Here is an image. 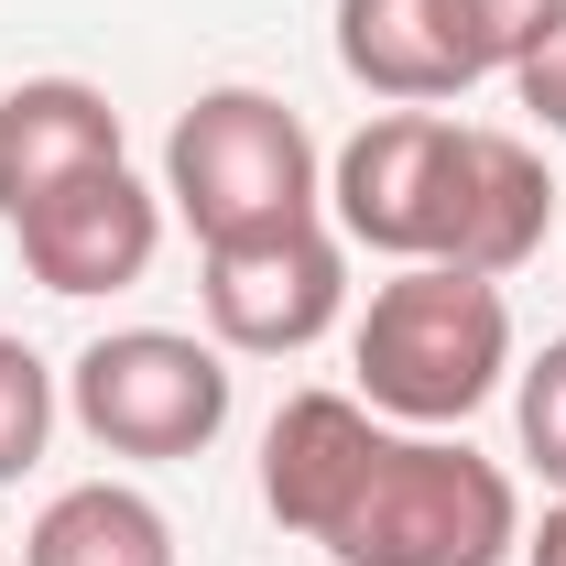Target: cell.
Returning <instances> with one entry per match:
<instances>
[{
	"mask_svg": "<svg viewBox=\"0 0 566 566\" xmlns=\"http://www.w3.org/2000/svg\"><path fill=\"white\" fill-rule=\"evenodd\" d=\"M359 403L415 436H447L512 381V305L491 273H447V262H403V273L370 294L349 338Z\"/></svg>",
	"mask_w": 566,
	"mask_h": 566,
	"instance_id": "obj_1",
	"label": "cell"
},
{
	"mask_svg": "<svg viewBox=\"0 0 566 566\" xmlns=\"http://www.w3.org/2000/svg\"><path fill=\"white\" fill-rule=\"evenodd\" d=\"M316 545L338 566H512L523 556V491L501 458L458 447V436L381 424L359 491L338 501V523Z\"/></svg>",
	"mask_w": 566,
	"mask_h": 566,
	"instance_id": "obj_2",
	"label": "cell"
},
{
	"mask_svg": "<svg viewBox=\"0 0 566 566\" xmlns=\"http://www.w3.org/2000/svg\"><path fill=\"white\" fill-rule=\"evenodd\" d=\"M164 197L197 229V251H229V240L305 229L327 208V164H316V132L273 87H208L164 142Z\"/></svg>",
	"mask_w": 566,
	"mask_h": 566,
	"instance_id": "obj_3",
	"label": "cell"
},
{
	"mask_svg": "<svg viewBox=\"0 0 566 566\" xmlns=\"http://www.w3.org/2000/svg\"><path fill=\"white\" fill-rule=\"evenodd\" d=\"M66 415L87 424L98 458H208L218 424H229V359L186 327H109L87 338L66 370Z\"/></svg>",
	"mask_w": 566,
	"mask_h": 566,
	"instance_id": "obj_4",
	"label": "cell"
},
{
	"mask_svg": "<svg viewBox=\"0 0 566 566\" xmlns=\"http://www.w3.org/2000/svg\"><path fill=\"white\" fill-rule=\"evenodd\" d=\"M458 132L447 109H381L338 142L327 164V208L338 240L381 251V262H436L447 251V197H458Z\"/></svg>",
	"mask_w": 566,
	"mask_h": 566,
	"instance_id": "obj_5",
	"label": "cell"
},
{
	"mask_svg": "<svg viewBox=\"0 0 566 566\" xmlns=\"http://www.w3.org/2000/svg\"><path fill=\"white\" fill-rule=\"evenodd\" d=\"M197 305H208L218 349L294 359L349 316V251H338L327 218L273 229V240H229V251H208V273H197Z\"/></svg>",
	"mask_w": 566,
	"mask_h": 566,
	"instance_id": "obj_6",
	"label": "cell"
},
{
	"mask_svg": "<svg viewBox=\"0 0 566 566\" xmlns=\"http://www.w3.org/2000/svg\"><path fill=\"white\" fill-rule=\"evenodd\" d=\"M11 240H22V262H33L44 294H120L164 251V186H142L132 164H98V175L55 186L44 208H22Z\"/></svg>",
	"mask_w": 566,
	"mask_h": 566,
	"instance_id": "obj_7",
	"label": "cell"
},
{
	"mask_svg": "<svg viewBox=\"0 0 566 566\" xmlns=\"http://www.w3.org/2000/svg\"><path fill=\"white\" fill-rule=\"evenodd\" d=\"M338 66L392 109H447L491 76L458 0H338Z\"/></svg>",
	"mask_w": 566,
	"mask_h": 566,
	"instance_id": "obj_8",
	"label": "cell"
},
{
	"mask_svg": "<svg viewBox=\"0 0 566 566\" xmlns=\"http://www.w3.org/2000/svg\"><path fill=\"white\" fill-rule=\"evenodd\" d=\"M370 447H381V415L359 392H283V415L262 424V501H273V523L316 545L338 523V501L359 491Z\"/></svg>",
	"mask_w": 566,
	"mask_h": 566,
	"instance_id": "obj_9",
	"label": "cell"
},
{
	"mask_svg": "<svg viewBox=\"0 0 566 566\" xmlns=\"http://www.w3.org/2000/svg\"><path fill=\"white\" fill-rule=\"evenodd\" d=\"M545 218H556V186H545V153L512 132H458V197H447V273H523L545 251Z\"/></svg>",
	"mask_w": 566,
	"mask_h": 566,
	"instance_id": "obj_10",
	"label": "cell"
},
{
	"mask_svg": "<svg viewBox=\"0 0 566 566\" xmlns=\"http://www.w3.org/2000/svg\"><path fill=\"white\" fill-rule=\"evenodd\" d=\"M120 164V109L87 87V76H22L0 98V218L44 208L55 186Z\"/></svg>",
	"mask_w": 566,
	"mask_h": 566,
	"instance_id": "obj_11",
	"label": "cell"
},
{
	"mask_svg": "<svg viewBox=\"0 0 566 566\" xmlns=\"http://www.w3.org/2000/svg\"><path fill=\"white\" fill-rule=\"evenodd\" d=\"M22 566H175V523L132 480H76L33 512Z\"/></svg>",
	"mask_w": 566,
	"mask_h": 566,
	"instance_id": "obj_12",
	"label": "cell"
},
{
	"mask_svg": "<svg viewBox=\"0 0 566 566\" xmlns=\"http://www.w3.org/2000/svg\"><path fill=\"white\" fill-rule=\"evenodd\" d=\"M44 436H55V370L22 338H0V491L44 458Z\"/></svg>",
	"mask_w": 566,
	"mask_h": 566,
	"instance_id": "obj_13",
	"label": "cell"
},
{
	"mask_svg": "<svg viewBox=\"0 0 566 566\" xmlns=\"http://www.w3.org/2000/svg\"><path fill=\"white\" fill-rule=\"evenodd\" d=\"M512 424H523V458L566 491V338H545L534 370L512 381Z\"/></svg>",
	"mask_w": 566,
	"mask_h": 566,
	"instance_id": "obj_14",
	"label": "cell"
},
{
	"mask_svg": "<svg viewBox=\"0 0 566 566\" xmlns=\"http://www.w3.org/2000/svg\"><path fill=\"white\" fill-rule=\"evenodd\" d=\"M566 0H458V22H469V44H480V66L512 76L523 55H534V33L556 22Z\"/></svg>",
	"mask_w": 566,
	"mask_h": 566,
	"instance_id": "obj_15",
	"label": "cell"
},
{
	"mask_svg": "<svg viewBox=\"0 0 566 566\" xmlns=\"http://www.w3.org/2000/svg\"><path fill=\"white\" fill-rule=\"evenodd\" d=\"M512 98H523L545 132H566V11L545 22V33H534V55L512 66Z\"/></svg>",
	"mask_w": 566,
	"mask_h": 566,
	"instance_id": "obj_16",
	"label": "cell"
},
{
	"mask_svg": "<svg viewBox=\"0 0 566 566\" xmlns=\"http://www.w3.org/2000/svg\"><path fill=\"white\" fill-rule=\"evenodd\" d=\"M523 566H566V501L545 523H523Z\"/></svg>",
	"mask_w": 566,
	"mask_h": 566,
	"instance_id": "obj_17",
	"label": "cell"
}]
</instances>
